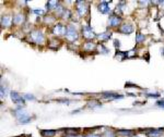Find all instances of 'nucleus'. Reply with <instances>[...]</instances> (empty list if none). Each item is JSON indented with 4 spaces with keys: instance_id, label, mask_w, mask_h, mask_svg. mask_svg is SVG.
I'll use <instances>...</instances> for the list:
<instances>
[{
    "instance_id": "1",
    "label": "nucleus",
    "mask_w": 164,
    "mask_h": 137,
    "mask_svg": "<svg viewBox=\"0 0 164 137\" xmlns=\"http://www.w3.org/2000/svg\"><path fill=\"white\" fill-rule=\"evenodd\" d=\"M14 114L18 121L20 123H29L31 121V115L27 113V111H25L23 108H19L14 111Z\"/></svg>"
},
{
    "instance_id": "2",
    "label": "nucleus",
    "mask_w": 164,
    "mask_h": 137,
    "mask_svg": "<svg viewBox=\"0 0 164 137\" xmlns=\"http://www.w3.org/2000/svg\"><path fill=\"white\" fill-rule=\"evenodd\" d=\"M66 38L68 39V40H70V42H74V40H77L78 39V37H79V35H78V32L76 30V28L72 26V25H69L68 27H67V30H66Z\"/></svg>"
},
{
    "instance_id": "3",
    "label": "nucleus",
    "mask_w": 164,
    "mask_h": 137,
    "mask_svg": "<svg viewBox=\"0 0 164 137\" xmlns=\"http://www.w3.org/2000/svg\"><path fill=\"white\" fill-rule=\"evenodd\" d=\"M31 38H32V40L36 44H43L44 42V35L41 30H33L32 33H31Z\"/></svg>"
},
{
    "instance_id": "4",
    "label": "nucleus",
    "mask_w": 164,
    "mask_h": 137,
    "mask_svg": "<svg viewBox=\"0 0 164 137\" xmlns=\"http://www.w3.org/2000/svg\"><path fill=\"white\" fill-rule=\"evenodd\" d=\"M10 96H11V99L12 101L16 105H20V106H23L24 105V97L22 95H20L19 93H16V91H11L10 93Z\"/></svg>"
},
{
    "instance_id": "5",
    "label": "nucleus",
    "mask_w": 164,
    "mask_h": 137,
    "mask_svg": "<svg viewBox=\"0 0 164 137\" xmlns=\"http://www.w3.org/2000/svg\"><path fill=\"white\" fill-rule=\"evenodd\" d=\"M82 34H83V37L87 38L88 40H91V39H93V38L96 36V35L93 33V30H92L90 25H85V26H83V28H82Z\"/></svg>"
},
{
    "instance_id": "6",
    "label": "nucleus",
    "mask_w": 164,
    "mask_h": 137,
    "mask_svg": "<svg viewBox=\"0 0 164 137\" xmlns=\"http://www.w3.org/2000/svg\"><path fill=\"white\" fill-rule=\"evenodd\" d=\"M76 6H77V10H78L79 15H80V16L85 15V13L88 11V8H87L85 2H83V1H77Z\"/></svg>"
},
{
    "instance_id": "7",
    "label": "nucleus",
    "mask_w": 164,
    "mask_h": 137,
    "mask_svg": "<svg viewBox=\"0 0 164 137\" xmlns=\"http://www.w3.org/2000/svg\"><path fill=\"white\" fill-rule=\"evenodd\" d=\"M120 22H122V18L120 16H118V15H111L110 16V19H108V25L110 26H118L119 24H120Z\"/></svg>"
},
{
    "instance_id": "8",
    "label": "nucleus",
    "mask_w": 164,
    "mask_h": 137,
    "mask_svg": "<svg viewBox=\"0 0 164 137\" xmlns=\"http://www.w3.org/2000/svg\"><path fill=\"white\" fill-rule=\"evenodd\" d=\"M119 32L122 33V34H131L134 32V26L131 24H129V23H125V24H122V26H120Z\"/></svg>"
},
{
    "instance_id": "9",
    "label": "nucleus",
    "mask_w": 164,
    "mask_h": 137,
    "mask_svg": "<svg viewBox=\"0 0 164 137\" xmlns=\"http://www.w3.org/2000/svg\"><path fill=\"white\" fill-rule=\"evenodd\" d=\"M66 30H67V28L62 24H57L56 26L54 27L53 33L55 35H57V36H61V35H66Z\"/></svg>"
},
{
    "instance_id": "10",
    "label": "nucleus",
    "mask_w": 164,
    "mask_h": 137,
    "mask_svg": "<svg viewBox=\"0 0 164 137\" xmlns=\"http://www.w3.org/2000/svg\"><path fill=\"white\" fill-rule=\"evenodd\" d=\"M99 10H100V12L103 13V14H108V13L111 12V9H110L108 2H107V1H102V2H100Z\"/></svg>"
},
{
    "instance_id": "11",
    "label": "nucleus",
    "mask_w": 164,
    "mask_h": 137,
    "mask_svg": "<svg viewBox=\"0 0 164 137\" xmlns=\"http://www.w3.org/2000/svg\"><path fill=\"white\" fill-rule=\"evenodd\" d=\"M163 132V129H149V131H147L145 134H147V136L149 137H159L161 136V134Z\"/></svg>"
},
{
    "instance_id": "12",
    "label": "nucleus",
    "mask_w": 164,
    "mask_h": 137,
    "mask_svg": "<svg viewBox=\"0 0 164 137\" xmlns=\"http://www.w3.org/2000/svg\"><path fill=\"white\" fill-rule=\"evenodd\" d=\"M24 20H25V16H24V14H22V13H16V14H14V16H13V22H14L15 24H22V23L24 22Z\"/></svg>"
},
{
    "instance_id": "13",
    "label": "nucleus",
    "mask_w": 164,
    "mask_h": 137,
    "mask_svg": "<svg viewBox=\"0 0 164 137\" xmlns=\"http://www.w3.org/2000/svg\"><path fill=\"white\" fill-rule=\"evenodd\" d=\"M103 96L105 98H110V99H122L124 98L122 95H118V94H115V93H104Z\"/></svg>"
},
{
    "instance_id": "14",
    "label": "nucleus",
    "mask_w": 164,
    "mask_h": 137,
    "mask_svg": "<svg viewBox=\"0 0 164 137\" xmlns=\"http://www.w3.org/2000/svg\"><path fill=\"white\" fill-rule=\"evenodd\" d=\"M1 24H2V26H4V27L10 26V25H11V18L8 16V15L2 16V19H1Z\"/></svg>"
},
{
    "instance_id": "15",
    "label": "nucleus",
    "mask_w": 164,
    "mask_h": 137,
    "mask_svg": "<svg viewBox=\"0 0 164 137\" xmlns=\"http://www.w3.org/2000/svg\"><path fill=\"white\" fill-rule=\"evenodd\" d=\"M58 6H59V2L55 1V0H53V1H47V4H46V8L49 9V10H52V9H57Z\"/></svg>"
},
{
    "instance_id": "16",
    "label": "nucleus",
    "mask_w": 164,
    "mask_h": 137,
    "mask_svg": "<svg viewBox=\"0 0 164 137\" xmlns=\"http://www.w3.org/2000/svg\"><path fill=\"white\" fill-rule=\"evenodd\" d=\"M41 134H42L44 137H53V136H55V134H56V131H48V129H43V131H41Z\"/></svg>"
},
{
    "instance_id": "17",
    "label": "nucleus",
    "mask_w": 164,
    "mask_h": 137,
    "mask_svg": "<svg viewBox=\"0 0 164 137\" xmlns=\"http://www.w3.org/2000/svg\"><path fill=\"white\" fill-rule=\"evenodd\" d=\"M84 49L88 50V51H91V50H94L95 49V44L92 42H87L85 44L83 45Z\"/></svg>"
},
{
    "instance_id": "18",
    "label": "nucleus",
    "mask_w": 164,
    "mask_h": 137,
    "mask_svg": "<svg viewBox=\"0 0 164 137\" xmlns=\"http://www.w3.org/2000/svg\"><path fill=\"white\" fill-rule=\"evenodd\" d=\"M97 37H99L100 40H103V42H106V40H108V38L111 37V34L110 33H103V34H100L97 35Z\"/></svg>"
},
{
    "instance_id": "19",
    "label": "nucleus",
    "mask_w": 164,
    "mask_h": 137,
    "mask_svg": "<svg viewBox=\"0 0 164 137\" xmlns=\"http://www.w3.org/2000/svg\"><path fill=\"white\" fill-rule=\"evenodd\" d=\"M117 133L120 134V135H125V136H127V135H130V134H132L134 132H132V131H126V129H119Z\"/></svg>"
},
{
    "instance_id": "20",
    "label": "nucleus",
    "mask_w": 164,
    "mask_h": 137,
    "mask_svg": "<svg viewBox=\"0 0 164 137\" xmlns=\"http://www.w3.org/2000/svg\"><path fill=\"white\" fill-rule=\"evenodd\" d=\"M145 40V35L143 34H137L136 36V42H141Z\"/></svg>"
},
{
    "instance_id": "21",
    "label": "nucleus",
    "mask_w": 164,
    "mask_h": 137,
    "mask_svg": "<svg viewBox=\"0 0 164 137\" xmlns=\"http://www.w3.org/2000/svg\"><path fill=\"white\" fill-rule=\"evenodd\" d=\"M24 99H26V100H35V97L33 95H30V94H25V95H23Z\"/></svg>"
},
{
    "instance_id": "22",
    "label": "nucleus",
    "mask_w": 164,
    "mask_h": 137,
    "mask_svg": "<svg viewBox=\"0 0 164 137\" xmlns=\"http://www.w3.org/2000/svg\"><path fill=\"white\" fill-rule=\"evenodd\" d=\"M7 96V88H4V85H1V98Z\"/></svg>"
},
{
    "instance_id": "23",
    "label": "nucleus",
    "mask_w": 164,
    "mask_h": 137,
    "mask_svg": "<svg viewBox=\"0 0 164 137\" xmlns=\"http://www.w3.org/2000/svg\"><path fill=\"white\" fill-rule=\"evenodd\" d=\"M33 13H34V14H37V15H43L44 14V11H43V10H33Z\"/></svg>"
},
{
    "instance_id": "24",
    "label": "nucleus",
    "mask_w": 164,
    "mask_h": 137,
    "mask_svg": "<svg viewBox=\"0 0 164 137\" xmlns=\"http://www.w3.org/2000/svg\"><path fill=\"white\" fill-rule=\"evenodd\" d=\"M64 18L65 19H69V16H70V11H68V10H66L65 12H64Z\"/></svg>"
},
{
    "instance_id": "25",
    "label": "nucleus",
    "mask_w": 164,
    "mask_h": 137,
    "mask_svg": "<svg viewBox=\"0 0 164 137\" xmlns=\"http://www.w3.org/2000/svg\"><path fill=\"white\" fill-rule=\"evenodd\" d=\"M157 105L158 106H161V107H163L164 108V100H159L157 102Z\"/></svg>"
},
{
    "instance_id": "26",
    "label": "nucleus",
    "mask_w": 164,
    "mask_h": 137,
    "mask_svg": "<svg viewBox=\"0 0 164 137\" xmlns=\"http://www.w3.org/2000/svg\"><path fill=\"white\" fill-rule=\"evenodd\" d=\"M105 136L106 137H115V135L112 132H110V133H105Z\"/></svg>"
},
{
    "instance_id": "27",
    "label": "nucleus",
    "mask_w": 164,
    "mask_h": 137,
    "mask_svg": "<svg viewBox=\"0 0 164 137\" xmlns=\"http://www.w3.org/2000/svg\"><path fill=\"white\" fill-rule=\"evenodd\" d=\"M90 106H92V107H100L101 106V105H100V103H97V102H94V101H93V102H91L90 103Z\"/></svg>"
},
{
    "instance_id": "28",
    "label": "nucleus",
    "mask_w": 164,
    "mask_h": 137,
    "mask_svg": "<svg viewBox=\"0 0 164 137\" xmlns=\"http://www.w3.org/2000/svg\"><path fill=\"white\" fill-rule=\"evenodd\" d=\"M148 96H149V97H159L158 94H148Z\"/></svg>"
},
{
    "instance_id": "29",
    "label": "nucleus",
    "mask_w": 164,
    "mask_h": 137,
    "mask_svg": "<svg viewBox=\"0 0 164 137\" xmlns=\"http://www.w3.org/2000/svg\"><path fill=\"white\" fill-rule=\"evenodd\" d=\"M115 45H116V48H119V42L117 40H115Z\"/></svg>"
},
{
    "instance_id": "30",
    "label": "nucleus",
    "mask_w": 164,
    "mask_h": 137,
    "mask_svg": "<svg viewBox=\"0 0 164 137\" xmlns=\"http://www.w3.org/2000/svg\"><path fill=\"white\" fill-rule=\"evenodd\" d=\"M132 137H139V136H132Z\"/></svg>"
}]
</instances>
